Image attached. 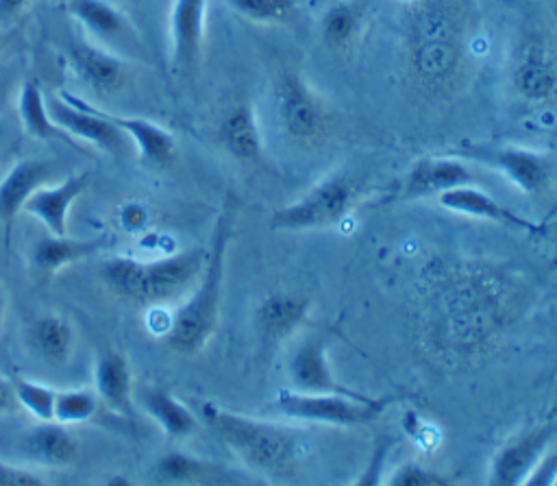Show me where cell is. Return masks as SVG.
Segmentation results:
<instances>
[{
    "mask_svg": "<svg viewBox=\"0 0 557 486\" xmlns=\"http://www.w3.org/2000/svg\"><path fill=\"white\" fill-rule=\"evenodd\" d=\"M366 24L363 0H333L320 17L322 44L333 52L350 50Z\"/></svg>",
    "mask_w": 557,
    "mask_h": 486,
    "instance_id": "cell-27",
    "label": "cell"
},
{
    "mask_svg": "<svg viewBox=\"0 0 557 486\" xmlns=\"http://www.w3.org/2000/svg\"><path fill=\"white\" fill-rule=\"evenodd\" d=\"M157 484H250L244 471L198 458L194 453L174 449L163 453L152 466Z\"/></svg>",
    "mask_w": 557,
    "mask_h": 486,
    "instance_id": "cell-15",
    "label": "cell"
},
{
    "mask_svg": "<svg viewBox=\"0 0 557 486\" xmlns=\"http://www.w3.org/2000/svg\"><path fill=\"white\" fill-rule=\"evenodd\" d=\"M17 113L24 131L30 137L44 139V142H63L76 146L74 137L67 135L63 129H59L50 116L48 109V98L41 92V83L37 78H26L20 85V96H17Z\"/></svg>",
    "mask_w": 557,
    "mask_h": 486,
    "instance_id": "cell-29",
    "label": "cell"
},
{
    "mask_svg": "<svg viewBox=\"0 0 557 486\" xmlns=\"http://www.w3.org/2000/svg\"><path fill=\"white\" fill-rule=\"evenodd\" d=\"M4 312H7V294H4V288L0 283V323L4 318Z\"/></svg>",
    "mask_w": 557,
    "mask_h": 486,
    "instance_id": "cell-39",
    "label": "cell"
},
{
    "mask_svg": "<svg viewBox=\"0 0 557 486\" xmlns=\"http://www.w3.org/2000/svg\"><path fill=\"white\" fill-rule=\"evenodd\" d=\"M361 196V181L346 172L335 170L322 177L298 201L276 209L270 227L278 231H311L339 224L357 205Z\"/></svg>",
    "mask_w": 557,
    "mask_h": 486,
    "instance_id": "cell-6",
    "label": "cell"
},
{
    "mask_svg": "<svg viewBox=\"0 0 557 486\" xmlns=\"http://www.w3.org/2000/svg\"><path fill=\"white\" fill-rule=\"evenodd\" d=\"M89 107L94 111H98L102 118H107L109 122H113L120 131H124V135L131 139V144L137 150L141 161H146L154 168H168V166L174 163V159H176V139L168 129H163L161 124H157L152 120H146V118L120 116V113L104 111V109H100L91 102H89Z\"/></svg>",
    "mask_w": 557,
    "mask_h": 486,
    "instance_id": "cell-20",
    "label": "cell"
},
{
    "mask_svg": "<svg viewBox=\"0 0 557 486\" xmlns=\"http://www.w3.org/2000/svg\"><path fill=\"white\" fill-rule=\"evenodd\" d=\"M139 405L170 440L187 438L198 427V418L194 416V412L181 399H176L172 392L163 388H141Z\"/></svg>",
    "mask_w": 557,
    "mask_h": 486,
    "instance_id": "cell-28",
    "label": "cell"
},
{
    "mask_svg": "<svg viewBox=\"0 0 557 486\" xmlns=\"http://www.w3.org/2000/svg\"><path fill=\"white\" fill-rule=\"evenodd\" d=\"M17 447L33 464L48 469L72 466L81 455L74 434L67 429V425L57 421H37L35 425L26 427Z\"/></svg>",
    "mask_w": 557,
    "mask_h": 486,
    "instance_id": "cell-17",
    "label": "cell"
},
{
    "mask_svg": "<svg viewBox=\"0 0 557 486\" xmlns=\"http://www.w3.org/2000/svg\"><path fill=\"white\" fill-rule=\"evenodd\" d=\"M63 4L67 15L100 41L120 39L131 31L128 17L109 0H63Z\"/></svg>",
    "mask_w": 557,
    "mask_h": 486,
    "instance_id": "cell-30",
    "label": "cell"
},
{
    "mask_svg": "<svg viewBox=\"0 0 557 486\" xmlns=\"http://www.w3.org/2000/svg\"><path fill=\"white\" fill-rule=\"evenodd\" d=\"M209 0H172L168 17L170 59L176 74H191L200 61Z\"/></svg>",
    "mask_w": 557,
    "mask_h": 486,
    "instance_id": "cell-11",
    "label": "cell"
},
{
    "mask_svg": "<svg viewBox=\"0 0 557 486\" xmlns=\"http://www.w3.org/2000/svg\"><path fill=\"white\" fill-rule=\"evenodd\" d=\"M107 238H91V240H76L67 235H46L33 244L30 262L35 270L44 277H52L70 264L87 259L96 255L104 246Z\"/></svg>",
    "mask_w": 557,
    "mask_h": 486,
    "instance_id": "cell-26",
    "label": "cell"
},
{
    "mask_svg": "<svg viewBox=\"0 0 557 486\" xmlns=\"http://www.w3.org/2000/svg\"><path fill=\"white\" fill-rule=\"evenodd\" d=\"M2 50H4V35L0 33V52H2Z\"/></svg>",
    "mask_w": 557,
    "mask_h": 486,
    "instance_id": "cell-41",
    "label": "cell"
},
{
    "mask_svg": "<svg viewBox=\"0 0 557 486\" xmlns=\"http://www.w3.org/2000/svg\"><path fill=\"white\" fill-rule=\"evenodd\" d=\"M67 61L74 74L96 92H113L124 83L126 63L107 46L74 39L67 46Z\"/></svg>",
    "mask_w": 557,
    "mask_h": 486,
    "instance_id": "cell-21",
    "label": "cell"
},
{
    "mask_svg": "<svg viewBox=\"0 0 557 486\" xmlns=\"http://www.w3.org/2000/svg\"><path fill=\"white\" fill-rule=\"evenodd\" d=\"M287 377L294 390L300 392L361 397L335 379L326 360V344L322 336H309L298 342L287 360Z\"/></svg>",
    "mask_w": 557,
    "mask_h": 486,
    "instance_id": "cell-13",
    "label": "cell"
},
{
    "mask_svg": "<svg viewBox=\"0 0 557 486\" xmlns=\"http://www.w3.org/2000/svg\"><path fill=\"white\" fill-rule=\"evenodd\" d=\"M235 227V207L224 205L220 211L211 244L205 257L202 272L198 277V285L194 294L170 316L168 327L163 329V342L183 355L198 353L213 336L220 303H222V288H224V270H226V251L233 238Z\"/></svg>",
    "mask_w": 557,
    "mask_h": 486,
    "instance_id": "cell-3",
    "label": "cell"
},
{
    "mask_svg": "<svg viewBox=\"0 0 557 486\" xmlns=\"http://www.w3.org/2000/svg\"><path fill=\"white\" fill-rule=\"evenodd\" d=\"M220 146L237 161L244 163H261L265 157L263 133L259 126L257 111L250 102L233 105L220 126H218Z\"/></svg>",
    "mask_w": 557,
    "mask_h": 486,
    "instance_id": "cell-22",
    "label": "cell"
},
{
    "mask_svg": "<svg viewBox=\"0 0 557 486\" xmlns=\"http://www.w3.org/2000/svg\"><path fill=\"white\" fill-rule=\"evenodd\" d=\"M94 390L100 403L122 416H133V373L124 353L109 349L96 355Z\"/></svg>",
    "mask_w": 557,
    "mask_h": 486,
    "instance_id": "cell-24",
    "label": "cell"
},
{
    "mask_svg": "<svg viewBox=\"0 0 557 486\" xmlns=\"http://www.w3.org/2000/svg\"><path fill=\"white\" fill-rule=\"evenodd\" d=\"M26 347L39 360L61 366L70 362L76 347V329L61 314H44L33 318L24 329Z\"/></svg>",
    "mask_w": 557,
    "mask_h": 486,
    "instance_id": "cell-25",
    "label": "cell"
},
{
    "mask_svg": "<svg viewBox=\"0 0 557 486\" xmlns=\"http://www.w3.org/2000/svg\"><path fill=\"white\" fill-rule=\"evenodd\" d=\"M557 436V418H550L535 429L518 436L496 451L490 466L492 486H520L524 484L531 469L537 464L542 453Z\"/></svg>",
    "mask_w": 557,
    "mask_h": 486,
    "instance_id": "cell-12",
    "label": "cell"
},
{
    "mask_svg": "<svg viewBox=\"0 0 557 486\" xmlns=\"http://www.w3.org/2000/svg\"><path fill=\"white\" fill-rule=\"evenodd\" d=\"M207 251L185 248L157 259L126 255L109 257L102 266L107 288L137 305H161L183 294L202 272Z\"/></svg>",
    "mask_w": 557,
    "mask_h": 486,
    "instance_id": "cell-4",
    "label": "cell"
},
{
    "mask_svg": "<svg viewBox=\"0 0 557 486\" xmlns=\"http://www.w3.org/2000/svg\"><path fill=\"white\" fill-rule=\"evenodd\" d=\"M61 2H63V0H61Z\"/></svg>",
    "mask_w": 557,
    "mask_h": 486,
    "instance_id": "cell-43",
    "label": "cell"
},
{
    "mask_svg": "<svg viewBox=\"0 0 557 486\" xmlns=\"http://www.w3.org/2000/svg\"><path fill=\"white\" fill-rule=\"evenodd\" d=\"M48 109L59 129H63L74 139H83L104 153L111 155H124L131 150V139L120 131L113 122L102 118L98 111L89 107L87 100L72 96V94H59L48 98Z\"/></svg>",
    "mask_w": 557,
    "mask_h": 486,
    "instance_id": "cell-9",
    "label": "cell"
},
{
    "mask_svg": "<svg viewBox=\"0 0 557 486\" xmlns=\"http://www.w3.org/2000/svg\"><path fill=\"white\" fill-rule=\"evenodd\" d=\"M11 386L20 408H24L37 421H52V408H54V394H57L54 388L22 375L11 377Z\"/></svg>",
    "mask_w": 557,
    "mask_h": 486,
    "instance_id": "cell-32",
    "label": "cell"
},
{
    "mask_svg": "<svg viewBox=\"0 0 557 486\" xmlns=\"http://www.w3.org/2000/svg\"><path fill=\"white\" fill-rule=\"evenodd\" d=\"M453 479L440 471H433L418 462H405L389 475V486H446Z\"/></svg>",
    "mask_w": 557,
    "mask_h": 486,
    "instance_id": "cell-34",
    "label": "cell"
},
{
    "mask_svg": "<svg viewBox=\"0 0 557 486\" xmlns=\"http://www.w3.org/2000/svg\"><path fill=\"white\" fill-rule=\"evenodd\" d=\"M394 403V397H350V394H311L285 388L276 394L274 405L281 414L298 421H313L339 427L368 425Z\"/></svg>",
    "mask_w": 557,
    "mask_h": 486,
    "instance_id": "cell-8",
    "label": "cell"
},
{
    "mask_svg": "<svg viewBox=\"0 0 557 486\" xmlns=\"http://www.w3.org/2000/svg\"><path fill=\"white\" fill-rule=\"evenodd\" d=\"M555 486H557V479H555Z\"/></svg>",
    "mask_w": 557,
    "mask_h": 486,
    "instance_id": "cell-42",
    "label": "cell"
},
{
    "mask_svg": "<svg viewBox=\"0 0 557 486\" xmlns=\"http://www.w3.org/2000/svg\"><path fill=\"white\" fill-rule=\"evenodd\" d=\"M2 102H4V85L0 81V109H2Z\"/></svg>",
    "mask_w": 557,
    "mask_h": 486,
    "instance_id": "cell-40",
    "label": "cell"
},
{
    "mask_svg": "<svg viewBox=\"0 0 557 486\" xmlns=\"http://www.w3.org/2000/svg\"><path fill=\"white\" fill-rule=\"evenodd\" d=\"M231 9L257 24H278L294 15L300 0H228Z\"/></svg>",
    "mask_w": 557,
    "mask_h": 486,
    "instance_id": "cell-33",
    "label": "cell"
},
{
    "mask_svg": "<svg viewBox=\"0 0 557 486\" xmlns=\"http://www.w3.org/2000/svg\"><path fill=\"white\" fill-rule=\"evenodd\" d=\"M54 166L44 159H22L0 179V222L9 229L35 190L48 183Z\"/></svg>",
    "mask_w": 557,
    "mask_h": 486,
    "instance_id": "cell-23",
    "label": "cell"
},
{
    "mask_svg": "<svg viewBox=\"0 0 557 486\" xmlns=\"http://www.w3.org/2000/svg\"><path fill=\"white\" fill-rule=\"evenodd\" d=\"M555 479H557V449L542 453L537 464L527 475L524 484L527 486H555Z\"/></svg>",
    "mask_w": 557,
    "mask_h": 486,
    "instance_id": "cell-36",
    "label": "cell"
},
{
    "mask_svg": "<svg viewBox=\"0 0 557 486\" xmlns=\"http://www.w3.org/2000/svg\"><path fill=\"white\" fill-rule=\"evenodd\" d=\"M200 416L250 473L265 479H287L296 473L302 445L294 429L226 410L213 401L200 405Z\"/></svg>",
    "mask_w": 557,
    "mask_h": 486,
    "instance_id": "cell-2",
    "label": "cell"
},
{
    "mask_svg": "<svg viewBox=\"0 0 557 486\" xmlns=\"http://www.w3.org/2000/svg\"><path fill=\"white\" fill-rule=\"evenodd\" d=\"M474 172L468 163L455 157H420L403 179L400 198H426L446 190L474 183Z\"/></svg>",
    "mask_w": 557,
    "mask_h": 486,
    "instance_id": "cell-16",
    "label": "cell"
},
{
    "mask_svg": "<svg viewBox=\"0 0 557 486\" xmlns=\"http://www.w3.org/2000/svg\"><path fill=\"white\" fill-rule=\"evenodd\" d=\"M48 484L39 473L0 460V486H44Z\"/></svg>",
    "mask_w": 557,
    "mask_h": 486,
    "instance_id": "cell-35",
    "label": "cell"
},
{
    "mask_svg": "<svg viewBox=\"0 0 557 486\" xmlns=\"http://www.w3.org/2000/svg\"><path fill=\"white\" fill-rule=\"evenodd\" d=\"M100 408V399L94 388H65L57 390L52 421L63 425H78L87 423L96 416Z\"/></svg>",
    "mask_w": 557,
    "mask_h": 486,
    "instance_id": "cell-31",
    "label": "cell"
},
{
    "mask_svg": "<svg viewBox=\"0 0 557 486\" xmlns=\"http://www.w3.org/2000/svg\"><path fill=\"white\" fill-rule=\"evenodd\" d=\"M276 124L285 137L298 144H320L333 131V111L294 68L278 72L272 92Z\"/></svg>",
    "mask_w": 557,
    "mask_h": 486,
    "instance_id": "cell-7",
    "label": "cell"
},
{
    "mask_svg": "<svg viewBox=\"0 0 557 486\" xmlns=\"http://www.w3.org/2000/svg\"><path fill=\"white\" fill-rule=\"evenodd\" d=\"M437 203L442 207L450 209V211L472 216V218H483V220H490V222H498V224H505V227L531 233V235L546 233L544 224L533 222V220L516 214L513 209L505 207L503 203L492 198L487 192L474 187L472 183L470 185H459V187H453V190H446V192L437 194Z\"/></svg>",
    "mask_w": 557,
    "mask_h": 486,
    "instance_id": "cell-18",
    "label": "cell"
},
{
    "mask_svg": "<svg viewBox=\"0 0 557 486\" xmlns=\"http://www.w3.org/2000/svg\"><path fill=\"white\" fill-rule=\"evenodd\" d=\"M89 172L67 174L54 185H41L26 201L24 211L37 218L50 235H67V216L74 201L87 190Z\"/></svg>",
    "mask_w": 557,
    "mask_h": 486,
    "instance_id": "cell-19",
    "label": "cell"
},
{
    "mask_svg": "<svg viewBox=\"0 0 557 486\" xmlns=\"http://www.w3.org/2000/svg\"><path fill=\"white\" fill-rule=\"evenodd\" d=\"M509 87L531 109L557 105V46L544 26L518 31L507 61Z\"/></svg>",
    "mask_w": 557,
    "mask_h": 486,
    "instance_id": "cell-5",
    "label": "cell"
},
{
    "mask_svg": "<svg viewBox=\"0 0 557 486\" xmlns=\"http://www.w3.org/2000/svg\"><path fill=\"white\" fill-rule=\"evenodd\" d=\"M17 408V399H15V392H13V386H11V379H4L0 377V416L13 412Z\"/></svg>",
    "mask_w": 557,
    "mask_h": 486,
    "instance_id": "cell-37",
    "label": "cell"
},
{
    "mask_svg": "<svg viewBox=\"0 0 557 486\" xmlns=\"http://www.w3.org/2000/svg\"><path fill=\"white\" fill-rule=\"evenodd\" d=\"M311 299L300 292H272L268 294L255 314L259 340L265 349H274L289 340L307 320Z\"/></svg>",
    "mask_w": 557,
    "mask_h": 486,
    "instance_id": "cell-14",
    "label": "cell"
},
{
    "mask_svg": "<svg viewBox=\"0 0 557 486\" xmlns=\"http://www.w3.org/2000/svg\"><path fill=\"white\" fill-rule=\"evenodd\" d=\"M472 153L476 159L505 174L527 196H540L550 187L553 159L542 150L518 144H500L481 146Z\"/></svg>",
    "mask_w": 557,
    "mask_h": 486,
    "instance_id": "cell-10",
    "label": "cell"
},
{
    "mask_svg": "<svg viewBox=\"0 0 557 486\" xmlns=\"http://www.w3.org/2000/svg\"><path fill=\"white\" fill-rule=\"evenodd\" d=\"M30 0H0V24L17 17Z\"/></svg>",
    "mask_w": 557,
    "mask_h": 486,
    "instance_id": "cell-38",
    "label": "cell"
},
{
    "mask_svg": "<svg viewBox=\"0 0 557 486\" xmlns=\"http://www.w3.org/2000/svg\"><path fill=\"white\" fill-rule=\"evenodd\" d=\"M470 28L468 0H405V72L420 96L442 100L457 92L468 65Z\"/></svg>",
    "mask_w": 557,
    "mask_h": 486,
    "instance_id": "cell-1",
    "label": "cell"
}]
</instances>
